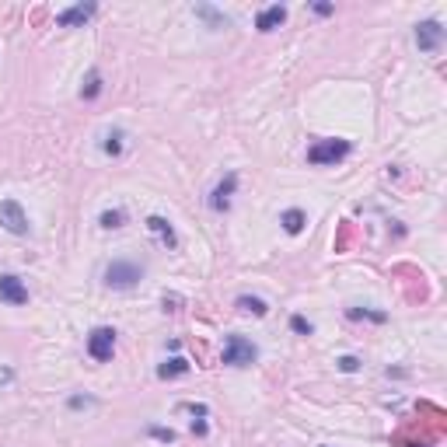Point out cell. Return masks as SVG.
Returning <instances> with one entry per match:
<instances>
[{
    "instance_id": "obj_19",
    "label": "cell",
    "mask_w": 447,
    "mask_h": 447,
    "mask_svg": "<svg viewBox=\"0 0 447 447\" xmlns=\"http://www.w3.org/2000/svg\"><path fill=\"white\" fill-rule=\"evenodd\" d=\"M290 329H294V332H301V336H311V322H308V318H301V315H294V318H290Z\"/></svg>"
},
{
    "instance_id": "obj_9",
    "label": "cell",
    "mask_w": 447,
    "mask_h": 447,
    "mask_svg": "<svg viewBox=\"0 0 447 447\" xmlns=\"http://www.w3.org/2000/svg\"><path fill=\"white\" fill-rule=\"evenodd\" d=\"M91 15H95V4H74V8H67V11H60V15H56V25L74 29V25H84Z\"/></svg>"
},
{
    "instance_id": "obj_17",
    "label": "cell",
    "mask_w": 447,
    "mask_h": 447,
    "mask_svg": "<svg viewBox=\"0 0 447 447\" xmlns=\"http://www.w3.org/2000/svg\"><path fill=\"white\" fill-rule=\"evenodd\" d=\"M102 147H105V154L119 157V154H123V130H112V133L105 136V143H102Z\"/></svg>"
},
{
    "instance_id": "obj_2",
    "label": "cell",
    "mask_w": 447,
    "mask_h": 447,
    "mask_svg": "<svg viewBox=\"0 0 447 447\" xmlns=\"http://www.w3.org/2000/svg\"><path fill=\"white\" fill-rule=\"evenodd\" d=\"M256 356H259V350L245 336H228V343H224V363L228 367H249V363H256Z\"/></svg>"
},
{
    "instance_id": "obj_11",
    "label": "cell",
    "mask_w": 447,
    "mask_h": 447,
    "mask_svg": "<svg viewBox=\"0 0 447 447\" xmlns=\"http://www.w3.org/2000/svg\"><path fill=\"white\" fill-rule=\"evenodd\" d=\"M283 22H287V8L273 4V8L259 11V18H256V29H259V32H273V29H280Z\"/></svg>"
},
{
    "instance_id": "obj_22",
    "label": "cell",
    "mask_w": 447,
    "mask_h": 447,
    "mask_svg": "<svg viewBox=\"0 0 447 447\" xmlns=\"http://www.w3.org/2000/svg\"><path fill=\"white\" fill-rule=\"evenodd\" d=\"M81 405H91V398H81V395H74V398H70V409H81Z\"/></svg>"
},
{
    "instance_id": "obj_14",
    "label": "cell",
    "mask_w": 447,
    "mask_h": 447,
    "mask_svg": "<svg viewBox=\"0 0 447 447\" xmlns=\"http://www.w3.org/2000/svg\"><path fill=\"white\" fill-rule=\"evenodd\" d=\"M238 311H249V315H256V318H262V315H269V304L262 301V297H238Z\"/></svg>"
},
{
    "instance_id": "obj_6",
    "label": "cell",
    "mask_w": 447,
    "mask_h": 447,
    "mask_svg": "<svg viewBox=\"0 0 447 447\" xmlns=\"http://www.w3.org/2000/svg\"><path fill=\"white\" fill-rule=\"evenodd\" d=\"M440 42H444V29H440V22H423V25H416V46H419L423 53L440 49Z\"/></svg>"
},
{
    "instance_id": "obj_10",
    "label": "cell",
    "mask_w": 447,
    "mask_h": 447,
    "mask_svg": "<svg viewBox=\"0 0 447 447\" xmlns=\"http://www.w3.org/2000/svg\"><path fill=\"white\" fill-rule=\"evenodd\" d=\"M147 228H150V235L164 245V249H175L178 245V238H175V228H171V224L164 220V217H150L147 220Z\"/></svg>"
},
{
    "instance_id": "obj_21",
    "label": "cell",
    "mask_w": 447,
    "mask_h": 447,
    "mask_svg": "<svg viewBox=\"0 0 447 447\" xmlns=\"http://www.w3.org/2000/svg\"><path fill=\"white\" fill-rule=\"evenodd\" d=\"M150 433H154L157 440H175V433H171V430H161V426H154Z\"/></svg>"
},
{
    "instance_id": "obj_3",
    "label": "cell",
    "mask_w": 447,
    "mask_h": 447,
    "mask_svg": "<svg viewBox=\"0 0 447 447\" xmlns=\"http://www.w3.org/2000/svg\"><path fill=\"white\" fill-rule=\"evenodd\" d=\"M350 154V140H318L308 147V161L311 164H336Z\"/></svg>"
},
{
    "instance_id": "obj_8",
    "label": "cell",
    "mask_w": 447,
    "mask_h": 447,
    "mask_svg": "<svg viewBox=\"0 0 447 447\" xmlns=\"http://www.w3.org/2000/svg\"><path fill=\"white\" fill-rule=\"evenodd\" d=\"M235 189H238V175H228L213 192H210V210H217V213H224L231 206V196H235Z\"/></svg>"
},
{
    "instance_id": "obj_5",
    "label": "cell",
    "mask_w": 447,
    "mask_h": 447,
    "mask_svg": "<svg viewBox=\"0 0 447 447\" xmlns=\"http://www.w3.org/2000/svg\"><path fill=\"white\" fill-rule=\"evenodd\" d=\"M0 228L11 235H29V217H25L22 203H15V199L0 203Z\"/></svg>"
},
{
    "instance_id": "obj_12",
    "label": "cell",
    "mask_w": 447,
    "mask_h": 447,
    "mask_svg": "<svg viewBox=\"0 0 447 447\" xmlns=\"http://www.w3.org/2000/svg\"><path fill=\"white\" fill-rule=\"evenodd\" d=\"M182 374H189V360H185V356H171V360H164V363L157 367V377H161V381L182 377Z\"/></svg>"
},
{
    "instance_id": "obj_13",
    "label": "cell",
    "mask_w": 447,
    "mask_h": 447,
    "mask_svg": "<svg viewBox=\"0 0 447 447\" xmlns=\"http://www.w3.org/2000/svg\"><path fill=\"white\" fill-rule=\"evenodd\" d=\"M280 224H283V231H287V235H301V231H304V224H308V217H304L301 210H287V213L280 217Z\"/></svg>"
},
{
    "instance_id": "obj_7",
    "label": "cell",
    "mask_w": 447,
    "mask_h": 447,
    "mask_svg": "<svg viewBox=\"0 0 447 447\" xmlns=\"http://www.w3.org/2000/svg\"><path fill=\"white\" fill-rule=\"evenodd\" d=\"M0 301H8V304H29V287L18 276L4 273V276H0Z\"/></svg>"
},
{
    "instance_id": "obj_1",
    "label": "cell",
    "mask_w": 447,
    "mask_h": 447,
    "mask_svg": "<svg viewBox=\"0 0 447 447\" xmlns=\"http://www.w3.org/2000/svg\"><path fill=\"white\" fill-rule=\"evenodd\" d=\"M140 280H143V266L126 262V259H116V262H109V269H105V283H109L112 290H130V287H136Z\"/></svg>"
},
{
    "instance_id": "obj_20",
    "label": "cell",
    "mask_w": 447,
    "mask_h": 447,
    "mask_svg": "<svg viewBox=\"0 0 447 447\" xmlns=\"http://www.w3.org/2000/svg\"><path fill=\"white\" fill-rule=\"evenodd\" d=\"M356 367H360V360H356V356H343V360H339V370H346V374H353Z\"/></svg>"
},
{
    "instance_id": "obj_18",
    "label": "cell",
    "mask_w": 447,
    "mask_h": 447,
    "mask_svg": "<svg viewBox=\"0 0 447 447\" xmlns=\"http://www.w3.org/2000/svg\"><path fill=\"white\" fill-rule=\"evenodd\" d=\"M196 15H199V18H206L213 29H224V25H228V18L217 15V11H213V8H206V4H199V8H196Z\"/></svg>"
},
{
    "instance_id": "obj_15",
    "label": "cell",
    "mask_w": 447,
    "mask_h": 447,
    "mask_svg": "<svg viewBox=\"0 0 447 447\" xmlns=\"http://www.w3.org/2000/svg\"><path fill=\"white\" fill-rule=\"evenodd\" d=\"M98 224H102L105 231H116V228H123V224H126V213H123V210H105V213L98 217Z\"/></svg>"
},
{
    "instance_id": "obj_16",
    "label": "cell",
    "mask_w": 447,
    "mask_h": 447,
    "mask_svg": "<svg viewBox=\"0 0 447 447\" xmlns=\"http://www.w3.org/2000/svg\"><path fill=\"white\" fill-rule=\"evenodd\" d=\"M98 95H102V74H98V70H91V74H88V84L81 88V98H88V102H91V98H98Z\"/></svg>"
},
{
    "instance_id": "obj_23",
    "label": "cell",
    "mask_w": 447,
    "mask_h": 447,
    "mask_svg": "<svg viewBox=\"0 0 447 447\" xmlns=\"http://www.w3.org/2000/svg\"><path fill=\"white\" fill-rule=\"evenodd\" d=\"M8 381H15V370H0V384H8Z\"/></svg>"
},
{
    "instance_id": "obj_4",
    "label": "cell",
    "mask_w": 447,
    "mask_h": 447,
    "mask_svg": "<svg viewBox=\"0 0 447 447\" xmlns=\"http://www.w3.org/2000/svg\"><path fill=\"white\" fill-rule=\"evenodd\" d=\"M112 353H116V329L98 325V329L88 336V356L98 360V363H105V360H112Z\"/></svg>"
}]
</instances>
